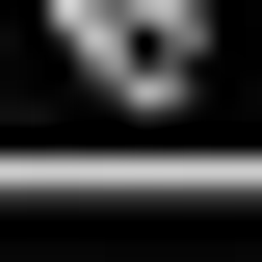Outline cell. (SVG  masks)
Instances as JSON below:
<instances>
[{"label": "cell", "instance_id": "1", "mask_svg": "<svg viewBox=\"0 0 262 262\" xmlns=\"http://www.w3.org/2000/svg\"><path fill=\"white\" fill-rule=\"evenodd\" d=\"M53 53L105 105H210V0H53Z\"/></svg>", "mask_w": 262, "mask_h": 262}]
</instances>
